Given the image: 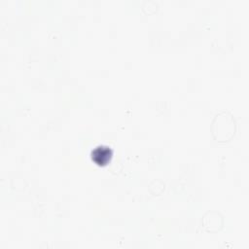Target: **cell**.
<instances>
[{
  "label": "cell",
  "mask_w": 249,
  "mask_h": 249,
  "mask_svg": "<svg viewBox=\"0 0 249 249\" xmlns=\"http://www.w3.org/2000/svg\"><path fill=\"white\" fill-rule=\"evenodd\" d=\"M90 156H91L92 160H94V161L98 165H101V166L111 163V160H112L111 150L108 149L107 147H103V146L96 147L94 149V151L92 150Z\"/></svg>",
  "instance_id": "1"
}]
</instances>
